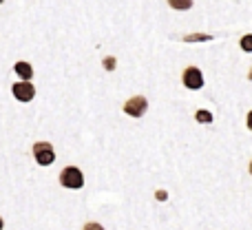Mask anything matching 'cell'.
I'll return each instance as SVG.
<instances>
[{"instance_id":"9c48e42d","label":"cell","mask_w":252,"mask_h":230,"mask_svg":"<svg viewBox=\"0 0 252 230\" xmlns=\"http://www.w3.org/2000/svg\"><path fill=\"white\" fill-rule=\"evenodd\" d=\"M241 49H244V51H252V33H248V35H244V38H241Z\"/></svg>"},{"instance_id":"6da1fadb","label":"cell","mask_w":252,"mask_h":230,"mask_svg":"<svg viewBox=\"0 0 252 230\" xmlns=\"http://www.w3.org/2000/svg\"><path fill=\"white\" fill-rule=\"evenodd\" d=\"M60 184L64 188H71V191H78V188H82L84 186L82 170L75 168V166H66V168L60 173Z\"/></svg>"},{"instance_id":"8992f818","label":"cell","mask_w":252,"mask_h":230,"mask_svg":"<svg viewBox=\"0 0 252 230\" xmlns=\"http://www.w3.org/2000/svg\"><path fill=\"white\" fill-rule=\"evenodd\" d=\"M13 69H16V73L22 78V82H29L31 75H33V69H31L29 62H16V66H13Z\"/></svg>"},{"instance_id":"9a60e30c","label":"cell","mask_w":252,"mask_h":230,"mask_svg":"<svg viewBox=\"0 0 252 230\" xmlns=\"http://www.w3.org/2000/svg\"><path fill=\"white\" fill-rule=\"evenodd\" d=\"M2 226H4V224H2V217H0V230H2Z\"/></svg>"},{"instance_id":"2e32d148","label":"cell","mask_w":252,"mask_h":230,"mask_svg":"<svg viewBox=\"0 0 252 230\" xmlns=\"http://www.w3.org/2000/svg\"><path fill=\"white\" fill-rule=\"evenodd\" d=\"M248 78H250V80H252V69H250V73H248Z\"/></svg>"},{"instance_id":"4fadbf2b","label":"cell","mask_w":252,"mask_h":230,"mask_svg":"<svg viewBox=\"0 0 252 230\" xmlns=\"http://www.w3.org/2000/svg\"><path fill=\"white\" fill-rule=\"evenodd\" d=\"M155 197H157V199H159V201H164L168 195H166V191H157V193H155Z\"/></svg>"},{"instance_id":"5b68a950","label":"cell","mask_w":252,"mask_h":230,"mask_svg":"<svg viewBox=\"0 0 252 230\" xmlns=\"http://www.w3.org/2000/svg\"><path fill=\"white\" fill-rule=\"evenodd\" d=\"M11 93L18 102H31L35 98V89L31 82H16L11 87Z\"/></svg>"},{"instance_id":"e0dca14e","label":"cell","mask_w":252,"mask_h":230,"mask_svg":"<svg viewBox=\"0 0 252 230\" xmlns=\"http://www.w3.org/2000/svg\"><path fill=\"white\" fill-rule=\"evenodd\" d=\"M250 173H252V162H250Z\"/></svg>"},{"instance_id":"30bf717a","label":"cell","mask_w":252,"mask_h":230,"mask_svg":"<svg viewBox=\"0 0 252 230\" xmlns=\"http://www.w3.org/2000/svg\"><path fill=\"white\" fill-rule=\"evenodd\" d=\"M104 69L106 71H113L115 69V58H111V56L104 58Z\"/></svg>"},{"instance_id":"ba28073f","label":"cell","mask_w":252,"mask_h":230,"mask_svg":"<svg viewBox=\"0 0 252 230\" xmlns=\"http://www.w3.org/2000/svg\"><path fill=\"white\" fill-rule=\"evenodd\" d=\"M195 117H197V122H206V124H208V122H213V113H210V111H197L195 113Z\"/></svg>"},{"instance_id":"7c38bea8","label":"cell","mask_w":252,"mask_h":230,"mask_svg":"<svg viewBox=\"0 0 252 230\" xmlns=\"http://www.w3.org/2000/svg\"><path fill=\"white\" fill-rule=\"evenodd\" d=\"M82 230H104V228H102L97 222H89V224H84V228H82Z\"/></svg>"},{"instance_id":"277c9868","label":"cell","mask_w":252,"mask_h":230,"mask_svg":"<svg viewBox=\"0 0 252 230\" xmlns=\"http://www.w3.org/2000/svg\"><path fill=\"white\" fill-rule=\"evenodd\" d=\"M146 109H148V102H146L144 96L130 98V100L124 104V113L130 115V117H142L144 113H146Z\"/></svg>"},{"instance_id":"8fae6325","label":"cell","mask_w":252,"mask_h":230,"mask_svg":"<svg viewBox=\"0 0 252 230\" xmlns=\"http://www.w3.org/2000/svg\"><path fill=\"white\" fill-rule=\"evenodd\" d=\"M190 4H192V2H188V0H186V2H177V0H170V7H177V9H188Z\"/></svg>"},{"instance_id":"52a82bcc","label":"cell","mask_w":252,"mask_h":230,"mask_svg":"<svg viewBox=\"0 0 252 230\" xmlns=\"http://www.w3.org/2000/svg\"><path fill=\"white\" fill-rule=\"evenodd\" d=\"M204 40H210L208 33H190L184 35V42H204Z\"/></svg>"},{"instance_id":"3957f363","label":"cell","mask_w":252,"mask_h":230,"mask_svg":"<svg viewBox=\"0 0 252 230\" xmlns=\"http://www.w3.org/2000/svg\"><path fill=\"white\" fill-rule=\"evenodd\" d=\"M182 80H184V87L190 89V91H197V89L204 87V75H201V71L197 69V66H188V69L184 71Z\"/></svg>"},{"instance_id":"7a4b0ae2","label":"cell","mask_w":252,"mask_h":230,"mask_svg":"<svg viewBox=\"0 0 252 230\" xmlns=\"http://www.w3.org/2000/svg\"><path fill=\"white\" fill-rule=\"evenodd\" d=\"M33 157L40 166H51L56 162V153H53V146L49 142L33 144Z\"/></svg>"},{"instance_id":"5bb4252c","label":"cell","mask_w":252,"mask_h":230,"mask_svg":"<svg viewBox=\"0 0 252 230\" xmlns=\"http://www.w3.org/2000/svg\"><path fill=\"white\" fill-rule=\"evenodd\" d=\"M248 129L252 131V111H250V113H248Z\"/></svg>"}]
</instances>
